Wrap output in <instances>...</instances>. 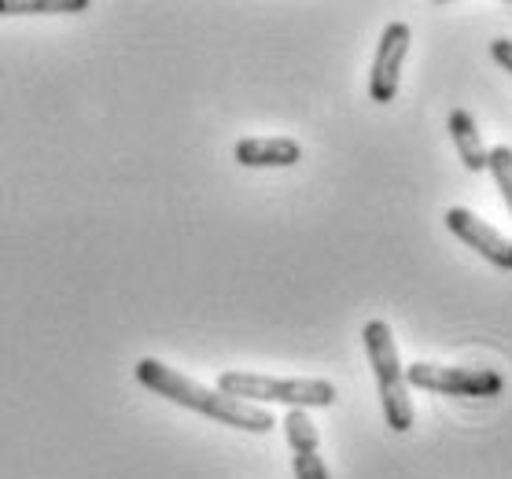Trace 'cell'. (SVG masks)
<instances>
[{"mask_svg": "<svg viewBox=\"0 0 512 479\" xmlns=\"http://www.w3.org/2000/svg\"><path fill=\"white\" fill-rule=\"evenodd\" d=\"M133 376H137L140 387L155 391L159 398H170L177 406L192 409V413H203V417L225 424V428H240V432H255V435L277 428L269 409L240 402V398H229V395H222V391H210V387L188 380L185 373H177V369L155 362V358H140V362L133 365Z\"/></svg>", "mask_w": 512, "mask_h": 479, "instance_id": "6da1fadb", "label": "cell"}, {"mask_svg": "<svg viewBox=\"0 0 512 479\" xmlns=\"http://www.w3.org/2000/svg\"><path fill=\"white\" fill-rule=\"evenodd\" d=\"M361 339H365V354H369V362H373L387 428L398 435L409 432V428H413V402H409L406 369H402V362H398V347H395V336H391V325L376 317V321L365 325Z\"/></svg>", "mask_w": 512, "mask_h": 479, "instance_id": "7a4b0ae2", "label": "cell"}, {"mask_svg": "<svg viewBox=\"0 0 512 479\" xmlns=\"http://www.w3.org/2000/svg\"><path fill=\"white\" fill-rule=\"evenodd\" d=\"M218 391L240 402H280L291 409H328L336 402V384L328 380H277L262 373H222Z\"/></svg>", "mask_w": 512, "mask_h": 479, "instance_id": "3957f363", "label": "cell"}, {"mask_svg": "<svg viewBox=\"0 0 512 479\" xmlns=\"http://www.w3.org/2000/svg\"><path fill=\"white\" fill-rule=\"evenodd\" d=\"M406 384L420 387V391H435V395L490 398L505 391V376L494 373V369H457V365L413 362L406 369Z\"/></svg>", "mask_w": 512, "mask_h": 479, "instance_id": "277c9868", "label": "cell"}, {"mask_svg": "<svg viewBox=\"0 0 512 479\" xmlns=\"http://www.w3.org/2000/svg\"><path fill=\"white\" fill-rule=\"evenodd\" d=\"M413 45V30L406 23H387L376 45L373 71H369V96L373 104H391L398 96V82H402V63Z\"/></svg>", "mask_w": 512, "mask_h": 479, "instance_id": "5b68a950", "label": "cell"}, {"mask_svg": "<svg viewBox=\"0 0 512 479\" xmlns=\"http://www.w3.org/2000/svg\"><path fill=\"white\" fill-rule=\"evenodd\" d=\"M446 229H450L461 244H468L472 251H479V255L487 258L494 269L512 273V240H505L494 225L479 222L476 214L465 211V207H450V211H446Z\"/></svg>", "mask_w": 512, "mask_h": 479, "instance_id": "8992f818", "label": "cell"}, {"mask_svg": "<svg viewBox=\"0 0 512 479\" xmlns=\"http://www.w3.org/2000/svg\"><path fill=\"white\" fill-rule=\"evenodd\" d=\"M284 435L291 446V465H295V479H332L328 465L317 454V428L306 417V409H288L284 413Z\"/></svg>", "mask_w": 512, "mask_h": 479, "instance_id": "52a82bcc", "label": "cell"}, {"mask_svg": "<svg viewBox=\"0 0 512 479\" xmlns=\"http://www.w3.org/2000/svg\"><path fill=\"white\" fill-rule=\"evenodd\" d=\"M236 163L262 170V166H295L303 159V144L291 137H244L236 144Z\"/></svg>", "mask_w": 512, "mask_h": 479, "instance_id": "ba28073f", "label": "cell"}, {"mask_svg": "<svg viewBox=\"0 0 512 479\" xmlns=\"http://www.w3.org/2000/svg\"><path fill=\"white\" fill-rule=\"evenodd\" d=\"M450 137H454V148H457V155H461V163H465L472 174H483V170H487V148H483V137H479L472 111H465V107L450 111Z\"/></svg>", "mask_w": 512, "mask_h": 479, "instance_id": "9c48e42d", "label": "cell"}, {"mask_svg": "<svg viewBox=\"0 0 512 479\" xmlns=\"http://www.w3.org/2000/svg\"><path fill=\"white\" fill-rule=\"evenodd\" d=\"M93 8L89 0H0V15H74Z\"/></svg>", "mask_w": 512, "mask_h": 479, "instance_id": "30bf717a", "label": "cell"}, {"mask_svg": "<svg viewBox=\"0 0 512 479\" xmlns=\"http://www.w3.org/2000/svg\"><path fill=\"white\" fill-rule=\"evenodd\" d=\"M487 170H490V177H494L498 192L505 196V207L512 211V148H509V144L490 148V152H487Z\"/></svg>", "mask_w": 512, "mask_h": 479, "instance_id": "8fae6325", "label": "cell"}, {"mask_svg": "<svg viewBox=\"0 0 512 479\" xmlns=\"http://www.w3.org/2000/svg\"><path fill=\"white\" fill-rule=\"evenodd\" d=\"M490 59L512 74V41L509 37H494V41H490Z\"/></svg>", "mask_w": 512, "mask_h": 479, "instance_id": "7c38bea8", "label": "cell"}]
</instances>
